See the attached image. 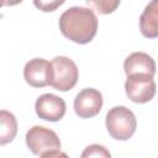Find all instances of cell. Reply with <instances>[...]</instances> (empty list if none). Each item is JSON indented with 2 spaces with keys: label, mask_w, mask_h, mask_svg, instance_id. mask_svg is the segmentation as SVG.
I'll list each match as a JSON object with an SVG mask.
<instances>
[{
  "label": "cell",
  "mask_w": 158,
  "mask_h": 158,
  "mask_svg": "<svg viewBox=\"0 0 158 158\" xmlns=\"http://www.w3.org/2000/svg\"><path fill=\"white\" fill-rule=\"evenodd\" d=\"M62 35L72 42L86 44L98 32V17L89 7L73 6L65 10L59 17Z\"/></svg>",
  "instance_id": "obj_1"
},
{
  "label": "cell",
  "mask_w": 158,
  "mask_h": 158,
  "mask_svg": "<svg viewBox=\"0 0 158 158\" xmlns=\"http://www.w3.org/2000/svg\"><path fill=\"white\" fill-rule=\"evenodd\" d=\"M26 146L36 156L57 157L65 156L60 152V141L57 133L44 126H33L26 133Z\"/></svg>",
  "instance_id": "obj_2"
},
{
  "label": "cell",
  "mask_w": 158,
  "mask_h": 158,
  "mask_svg": "<svg viewBox=\"0 0 158 158\" xmlns=\"http://www.w3.org/2000/svg\"><path fill=\"white\" fill-rule=\"evenodd\" d=\"M105 125L114 139L127 141L136 132L137 120L135 114L126 106H114L106 114Z\"/></svg>",
  "instance_id": "obj_3"
},
{
  "label": "cell",
  "mask_w": 158,
  "mask_h": 158,
  "mask_svg": "<svg viewBox=\"0 0 158 158\" xmlns=\"http://www.w3.org/2000/svg\"><path fill=\"white\" fill-rule=\"evenodd\" d=\"M79 70L73 59L65 56H57L51 60L49 85L58 91L73 89L78 81Z\"/></svg>",
  "instance_id": "obj_4"
},
{
  "label": "cell",
  "mask_w": 158,
  "mask_h": 158,
  "mask_svg": "<svg viewBox=\"0 0 158 158\" xmlns=\"http://www.w3.org/2000/svg\"><path fill=\"white\" fill-rule=\"evenodd\" d=\"M156 81L148 74H131L125 81V93L127 98L136 104L151 101L156 95Z\"/></svg>",
  "instance_id": "obj_5"
},
{
  "label": "cell",
  "mask_w": 158,
  "mask_h": 158,
  "mask_svg": "<svg viewBox=\"0 0 158 158\" xmlns=\"http://www.w3.org/2000/svg\"><path fill=\"white\" fill-rule=\"evenodd\" d=\"M102 94L94 88H85L74 99V111L80 118L96 116L102 109Z\"/></svg>",
  "instance_id": "obj_6"
},
{
  "label": "cell",
  "mask_w": 158,
  "mask_h": 158,
  "mask_svg": "<svg viewBox=\"0 0 158 158\" xmlns=\"http://www.w3.org/2000/svg\"><path fill=\"white\" fill-rule=\"evenodd\" d=\"M35 110L40 118L44 121L57 122L65 115L67 105L62 98L54 94H43L37 98Z\"/></svg>",
  "instance_id": "obj_7"
},
{
  "label": "cell",
  "mask_w": 158,
  "mask_h": 158,
  "mask_svg": "<svg viewBox=\"0 0 158 158\" xmlns=\"http://www.w3.org/2000/svg\"><path fill=\"white\" fill-rule=\"evenodd\" d=\"M23 78L32 88H43L49 85L51 62L43 58L30 59L23 67Z\"/></svg>",
  "instance_id": "obj_8"
},
{
  "label": "cell",
  "mask_w": 158,
  "mask_h": 158,
  "mask_svg": "<svg viewBox=\"0 0 158 158\" xmlns=\"http://www.w3.org/2000/svg\"><path fill=\"white\" fill-rule=\"evenodd\" d=\"M156 62L154 59L144 52H133L123 62V70L126 75L131 74H148L154 77L156 74Z\"/></svg>",
  "instance_id": "obj_9"
},
{
  "label": "cell",
  "mask_w": 158,
  "mask_h": 158,
  "mask_svg": "<svg viewBox=\"0 0 158 158\" xmlns=\"http://www.w3.org/2000/svg\"><path fill=\"white\" fill-rule=\"evenodd\" d=\"M139 31L146 38L158 37V0H151L139 16Z\"/></svg>",
  "instance_id": "obj_10"
},
{
  "label": "cell",
  "mask_w": 158,
  "mask_h": 158,
  "mask_svg": "<svg viewBox=\"0 0 158 158\" xmlns=\"http://www.w3.org/2000/svg\"><path fill=\"white\" fill-rule=\"evenodd\" d=\"M17 133V121L14 114L7 110L0 111V144L5 146L6 143L14 141Z\"/></svg>",
  "instance_id": "obj_11"
},
{
  "label": "cell",
  "mask_w": 158,
  "mask_h": 158,
  "mask_svg": "<svg viewBox=\"0 0 158 158\" xmlns=\"http://www.w3.org/2000/svg\"><path fill=\"white\" fill-rule=\"evenodd\" d=\"M88 6L100 15L112 14L120 5L121 0H85Z\"/></svg>",
  "instance_id": "obj_12"
},
{
  "label": "cell",
  "mask_w": 158,
  "mask_h": 158,
  "mask_svg": "<svg viewBox=\"0 0 158 158\" xmlns=\"http://www.w3.org/2000/svg\"><path fill=\"white\" fill-rule=\"evenodd\" d=\"M81 157L83 158H85V157H106V158H110L111 153L101 144H90L84 149V152L81 153Z\"/></svg>",
  "instance_id": "obj_13"
},
{
  "label": "cell",
  "mask_w": 158,
  "mask_h": 158,
  "mask_svg": "<svg viewBox=\"0 0 158 158\" xmlns=\"http://www.w3.org/2000/svg\"><path fill=\"white\" fill-rule=\"evenodd\" d=\"M64 2L65 0H33V5L43 12H52Z\"/></svg>",
  "instance_id": "obj_14"
},
{
  "label": "cell",
  "mask_w": 158,
  "mask_h": 158,
  "mask_svg": "<svg viewBox=\"0 0 158 158\" xmlns=\"http://www.w3.org/2000/svg\"><path fill=\"white\" fill-rule=\"evenodd\" d=\"M22 1L23 0H1V6H14Z\"/></svg>",
  "instance_id": "obj_15"
}]
</instances>
